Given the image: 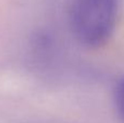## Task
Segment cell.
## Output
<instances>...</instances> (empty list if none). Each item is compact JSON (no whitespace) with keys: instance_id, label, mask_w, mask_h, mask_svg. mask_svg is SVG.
I'll list each match as a JSON object with an SVG mask.
<instances>
[{"instance_id":"1","label":"cell","mask_w":124,"mask_h":123,"mask_svg":"<svg viewBox=\"0 0 124 123\" xmlns=\"http://www.w3.org/2000/svg\"><path fill=\"white\" fill-rule=\"evenodd\" d=\"M119 16V0H72L69 23L83 46L98 48L113 35Z\"/></svg>"},{"instance_id":"2","label":"cell","mask_w":124,"mask_h":123,"mask_svg":"<svg viewBox=\"0 0 124 123\" xmlns=\"http://www.w3.org/2000/svg\"><path fill=\"white\" fill-rule=\"evenodd\" d=\"M113 105L118 115L124 122V76L116 82L113 89Z\"/></svg>"}]
</instances>
